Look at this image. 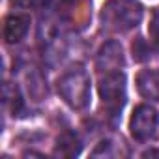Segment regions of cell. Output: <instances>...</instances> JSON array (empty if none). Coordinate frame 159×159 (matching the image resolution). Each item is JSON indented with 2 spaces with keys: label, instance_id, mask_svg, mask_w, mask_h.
I'll list each match as a JSON object with an SVG mask.
<instances>
[{
  "label": "cell",
  "instance_id": "1",
  "mask_svg": "<svg viewBox=\"0 0 159 159\" xmlns=\"http://www.w3.org/2000/svg\"><path fill=\"white\" fill-rule=\"evenodd\" d=\"M142 19V6L139 0H111L101 11L103 26L114 32H127Z\"/></svg>",
  "mask_w": 159,
  "mask_h": 159
},
{
  "label": "cell",
  "instance_id": "2",
  "mask_svg": "<svg viewBox=\"0 0 159 159\" xmlns=\"http://www.w3.org/2000/svg\"><path fill=\"white\" fill-rule=\"evenodd\" d=\"M58 92L69 107L84 109L90 103V75L81 66L69 69L58 81Z\"/></svg>",
  "mask_w": 159,
  "mask_h": 159
},
{
  "label": "cell",
  "instance_id": "3",
  "mask_svg": "<svg viewBox=\"0 0 159 159\" xmlns=\"http://www.w3.org/2000/svg\"><path fill=\"white\" fill-rule=\"evenodd\" d=\"M99 96L103 99L105 109L109 111L111 116H120L127 94H125V73L120 69L114 71H105V77L99 81Z\"/></svg>",
  "mask_w": 159,
  "mask_h": 159
},
{
  "label": "cell",
  "instance_id": "4",
  "mask_svg": "<svg viewBox=\"0 0 159 159\" xmlns=\"http://www.w3.org/2000/svg\"><path fill=\"white\" fill-rule=\"evenodd\" d=\"M157 125H159V114H157V111L153 107L139 105L133 111L129 129H131V135H133L135 140L146 142V140L153 139V135L157 131Z\"/></svg>",
  "mask_w": 159,
  "mask_h": 159
},
{
  "label": "cell",
  "instance_id": "5",
  "mask_svg": "<svg viewBox=\"0 0 159 159\" xmlns=\"http://www.w3.org/2000/svg\"><path fill=\"white\" fill-rule=\"evenodd\" d=\"M30 30V15H10L4 21V39L8 43H21Z\"/></svg>",
  "mask_w": 159,
  "mask_h": 159
},
{
  "label": "cell",
  "instance_id": "6",
  "mask_svg": "<svg viewBox=\"0 0 159 159\" xmlns=\"http://www.w3.org/2000/svg\"><path fill=\"white\" fill-rule=\"evenodd\" d=\"M137 88L142 98L159 101V69H142L137 75Z\"/></svg>",
  "mask_w": 159,
  "mask_h": 159
},
{
  "label": "cell",
  "instance_id": "7",
  "mask_svg": "<svg viewBox=\"0 0 159 159\" xmlns=\"http://www.w3.org/2000/svg\"><path fill=\"white\" fill-rule=\"evenodd\" d=\"M122 64H124V54H122V47L116 41H109L107 45L101 47L99 56H98V67L99 69L114 71V69H120Z\"/></svg>",
  "mask_w": 159,
  "mask_h": 159
},
{
  "label": "cell",
  "instance_id": "8",
  "mask_svg": "<svg viewBox=\"0 0 159 159\" xmlns=\"http://www.w3.org/2000/svg\"><path fill=\"white\" fill-rule=\"evenodd\" d=\"M73 144H77V139H75V135H73V133H66L64 137H60V139H58V146H56V152L64 155L66 148H71L73 155H77V153H79V150H81V146H77V148H75Z\"/></svg>",
  "mask_w": 159,
  "mask_h": 159
},
{
  "label": "cell",
  "instance_id": "9",
  "mask_svg": "<svg viewBox=\"0 0 159 159\" xmlns=\"http://www.w3.org/2000/svg\"><path fill=\"white\" fill-rule=\"evenodd\" d=\"M133 58L139 60V62L150 58V47H148V45L144 43V39H140V38L133 43Z\"/></svg>",
  "mask_w": 159,
  "mask_h": 159
},
{
  "label": "cell",
  "instance_id": "10",
  "mask_svg": "<svg viewBox=\"0 0 159 159\" xmlns=\"http://www.w3.org/2000/svg\"><path fill=\"white\" fill-rule=\"evenodd\" d=\"M148 32L152 36V39L155 43H159V8L152 13V19H150V26H148Z\"/></svg>",
  "mask_w": 159,
  "mask_h": 159
},
{
  "label": "cell",
  "instance_id": "11",
  "mask_svg": "<svg viewBox=\"0 0 159 159\" xmlns=\"http://www.w3.org/2000/svg\"><path fill=\"white\" fill-rule=\"evenodd\" d=\"M152 155H159V152H144V157H152Z\"/></svg>",
  "mask_w": 159,
  "mask_h": 159
}]
</instances>
